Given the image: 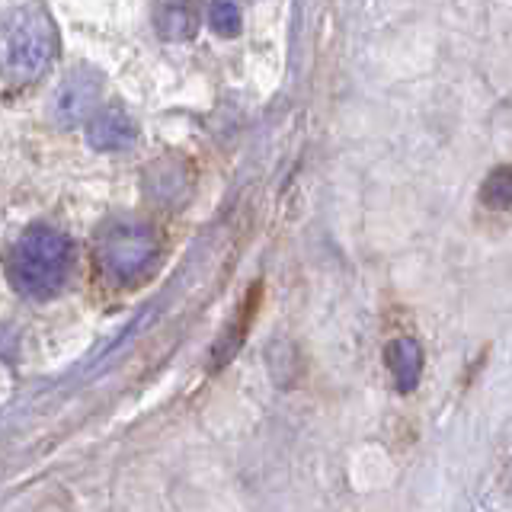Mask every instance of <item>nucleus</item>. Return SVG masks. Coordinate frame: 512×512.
Returning a JSON list of instances; mask_svg holds the SVG:
<instances>
[{"label": "nucleus", "instance_id": "8", "mask_svg": "<svg viewBox=\"0 0 512 512\" xmlns=\"http://www.w3.org/2000/svg\"><path fill=\"white\" fill-rule=\"evenodd\" d=\"M480 199L490 208H509L512 205V167H496L480 189Z\"/></svg>", "mask_w": 512, "mask_h": 512}, {"label": "nucleus", "instance_id": "2", "mask_svg": "<svg viewBox=\"0 0 512 512\" xmlns=\"http://www.w3.org/2000/svg\"><path fill=\"white\" fill-rule=\"evenodd\" d=\"M74 266V247L58 228L48 224H32L20 237L4 260L7 279L20 295L45 301L58 295Z\"/></svg>", "mask_w": 512, "mask_h": 512}, {"label": "nucleus", "instance_id": "6", "mask_svg": "<svg viewBox=\"0 0 512 512\" xmlns=\"http://www.w3.org/2000/svg\"><path fill=\"white\" fill-rule=\"evenodd\" d=\"M384 365H388V372L394 375L397 391L410 394L416 384H420V375H423L420 343H416L413 336H397V340H391L388 349H384Z\"/></svg>", "mask_w": 512, "mask_h": 512}, {"label": "nucleus", "instance_id": "4", "mask_svg": "<svg viewBox=\"0 0 512 512\" xmlns=\"http://www.w3.org/2000/svg\"><path fill=\"white\" fill-rule=\"evenodd\" d=\"M100 77L87 68H77L61 80V87L52 93V119L61 128H77L90 122V116L100 109Z\"/></svg>", "mask_w": 512, "mask_h": 512}, {"label": "nucleus", "instance_id": "3", "mask_svg": "<svg viewBox=\"0 0 512 512\" xmlns=\"http://www.w3.org/2000/svg\"><path fill=\"white\" fill-rule=\"evenodd\" d=\"M160 256V240L151 224L119 218L109 221L96 237V263L112 282H138L154 269Z\"/></svg>", "mask_w": 512, "mask_h": 512}, {"label": "nucleus", "instance_id": "9", "mask_svg": "<svg viewBox=\"0 0 512 512\" xmlns=\"http://www.w3.org/2000/svg\"><path fill=\"white\" fill-rule=\"evenodd\" d=\"M208 26H212L218 36L231 39L240 32V7L237 0H212L208 7Z\"/></svg>", "mask_w": 512, "mask_h": 512}, {"label": "nucleus", "instance_id": "1", "mask_svg": "<svg viewBox=\"0 0 512 512\" xmlns=\"http://www.w3.org/2000/svg\"><path fill=\"white\" fill-rule=\"evenodd\" d=\"M58 52L55 20L39 4L13 7L0 20V80L7 87H26L52 68Z\"/></svg>", "mask_w": 512, "mask_h": 512}, {"label": "nucleus", "instance_id": "7", "mask_svg": "<svg viewBox=\"0 0 512 512\" xmlns=\"http://www.w3.org/2000/svg\"><path fill=\"white\" fill-rule=\"evenodd\" d=\"M154 26L170 42H186L199 32V7L196 0H157Z\"/></svg>", "mask_w": 512, "mask_h": 512}, {"label": "nucleus", "instance_id": "5", "mask_svg": "<svg viewBox=\"0 0 512 512\" xmlns=\"http://www.w3.org/2000/svg\"><path fill=\"white\" fill-rule=\"evenodd\" d=\"M87 141L103 154H122L138 144V125L122 106H100L87 122Z\"/></svg>", "mask_w": 512, "mask_h": 512}]
</instances>
